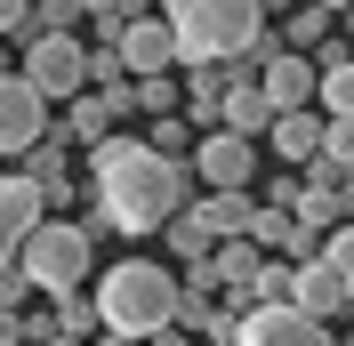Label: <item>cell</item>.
Here are the masks:
<instances>
[{"label":"cell","mask_w":354,"mask_h":346,"mask_svg":"<svg viewBox=\"0 0 354 346\" xmlns=\"http://www.w3.org/2000/svg\"><path fill=\"white\" fill-rule=\"evenodd\" d=\"M145 153H161V161H185V153H194V121H185V113H161L153 137H145Z\"/></svg>","instance_id":"cell-16"},{"label":"cell","mask_w":354,"mask_h":346,"mask_svg":"<svg viewBox=\"0 0 354 346\" xmlns=\"http://www.w3.org/2000/svg\"><path fill=\"white\" fill-rule=\"evenodd\" d=\"M145 346H201V338H185V330H161V338H145Z\"/></svg>","instance_id":"cell-21"},{"label":"cell","mask_w":354,"mask_h":346,"mask_svg":"<svg viewBox=\"0 0 354 346\" xmlns=\"http://www.w3.org/2000/svg\"><path fill=\"white\" fill-rule=\"evenodd\" d=\"M290 201H298V177L282 170V177H274V185H266V210H290Z\"/></svg>","instance_id":"cell-19"},{"label":"cell","mask_w":354,"mask_h":346,"mask_svg":"<svg viewBox=\"0 0 354 346\" xmlns=\"http://www.w3.org/2000/svg\"><path fill=\"white\" fill-rule=\"evenodd\" d=\"M57 129H65V145H97V137H113V121H105V105L81 89V97L65 105V121H57Z\"/></svg>","instance_id":"cell-14"},{"label":"cell","mask_w":354,"mask_h":346,"mask_svg":"<svg viewBox=\"0 0 354 346\" xmlns=\"http://www.w3.org/2000/svg\"><path fill=\"white\" fill-rule=\"evenodd\" d=\"M258 97H266V113H306L314 105V57L274 48V57L258 65Z\"/></svg>","instance_id":"cell-9"},{"label":"cell","mask_w":354,"mask_h":346,"mask_svg":"<svg viewBox=\"0 0 354 346\" xmlns=\"http://www.w3.org/2000/svg\"><path fill=\"white\" fill-rule=\"evenodd\" d=\"M81 33H73V41H24V65H17V81L32 89V97H41V105H73V97H81L88 89V73H81Z\"/></svg>","instance_id":"cell-5"},{"label":"cell","mask_w":354,"mask_h":346,"mask_svg":"<svg viewBox=\"0 0 354 346\" xmlns=\"http://www.w3.org/2000/svg\"><path fill=\"white\" fill-rule=\"evenodd\" d=\"M0 73H17V65H8V48H0Z\"/></svg>","instance_id":"cell-24"},{"label":"cell","mask_w":354,"mask_h":346,"mask_svg":"<svg viewBox=\"0 0 354 346\" xmlns=\"http://www.w3.org/2000/svg\"><path fill=\"white\" fill-rule=\"evenodd\" d=\"M137 89V113H153V121H161V113H177V81H169V73H153V81H129Z\"/></svg>","instance_id":"cell-17"},{"label":"cell","mask_w":354,"mask_h":346,"mask_svg":"<svg viewBox=\"0 0 354 346\" xmlns=\"http://www.w3.org/2000/svg\"><path fill=\"white\" fill-rule=\"evenodd\" d=\"M161 250H169V258H177V266H201V258H209V234H201L194 217L177 210V217H169V226H161ZM169 258H161V266H169Z\"/></svg>","instance_id":"cell-15"},{"label":"cell","mask_w":354,"mask_h":346,"mask_svg":"<svg viewBox=\"0 0 354 346\" xmlns=\"http://www.w3.org/2000/svg\"><path fill=\"white\" fill-rule=\"evenodd\" d=\"M97 346H137V338H105V330H97Z\"/></svg>","instance_id":"cell-23"},{"label":"cell","mask_w":354,"mask_h":346,"mask_svg":"<svg viewBox=\"0 0 354 346\" xmlns=\"http://www.w3.org/2000/svg\"><path fill=\"white\" fill-rule=\"evenodd\" d=\"M88 194H97V226L105 234H161L194 201V177H185V161L145 153V137L113 129L88 145Z\"/></svg>","instance_id":"cell-1"},{"label":"cell","mask_w":354,"mask_h":346,"mask_svg":"<svg viewBox=\"0 0 354 346\" xmlns=\"http://www.w3.org/2000/svg\"><path fill=\"white\" fill-rule=\"evenodd\" d=\"M314 8H322V17H330V24H338V17H346V8H354V0H314Z\"/></svg>","instance_id":"cell-22"},{"label":"cell","mask_w":354,"mask_h":346,"mask_svg":"<svg viewBox=\"0 0 354 346\" xmlns=\"http://www.w3.org/2000/svg\"><path fill=\"white\" fill-rule=\"evenodd\" d=\"M258 145H266V153H282V170L298 177V170L314 161V153H322V113H314V105H306V113H274Z\"/></svg>","instance_id":"cell-11"},{"label":"cell","mask_w":354,"mask_h":346,"mask_svg":"<svg viewBox=\"0 0 354 346\" xmlns=\"http://www.w3.org/2000/svg\"><path fill=\"white\" fill-rule=\"evenodd\" d=\"M185 177H201L209 194H250V177H258V145H242V137H225V129H201L194 153H185Z\"/></svg>","instance_id":"cell-6"},{"label":"cell","mask_w":354,"mask_h":346,"mask_svg":"<svg viewBox=\"0 0 354 346\" xmlns=\"http://www.w3.org/2000/svg\"><path fill=\"white\" fill-rule=\"evenodd\" d=\"M113 57H121V73L129 81H153V73H177V41H169V24L153 17V8H137L121 33H113Z\"/></svg>","instance_id":"cell-7"},{"label":"cell","mask_w":354,"mask_h":346,"mask_svg":"<svg viewBox=\"0 0 354 346\" xmlns=\"http://www.w3.org/2000/svg\"><path fill=\"white\" fill-rule=\"evenodd\" d=\"M41 194L24 185V177H0V266H17V250H24V234L41 226Z\"/></svg>","instance_id":"cell-12"},{"label":"cell","mask_w":354,"mask_h":346,"mask_svg":"<svg viewBox=\"0 0 354 346\" xmlns=\"http://www.w3.org/2000/svg\"><path fill=\"white\" fill-rule=\"evenodd\" d=\"M250 210H258V194H201V201H185V217L209 234V250H218V242H242Z\"/></svg>","instance_id":"cell-13"},{"label":"cell","mask_w":354,"mask_h":346,"mask_svg":"<svg viewBox=\"0 0 354 346\" xmlns=\"http://www.w3.org/2000/svg\"><path fill=\"white\" fill-rule=\"evenodd\" d=\"M17 24H24V0H0V41H8Z\"/></svg>","instance_id":"cell-20"},{"label":"cell","mask_w":354,"mask_h":346,"mask_svg":"<svg viewBox=\"0 0 354 346\" xmlns=\"http://www.w3.org/2000/svg\"><path fill=\"white\" fill-rule=\"evenodd\" d=\"M24 298H32V290H24V274H17V266H0V314H17Z\"/></svg>","instance_id":"cell-18"},{"label":"cell","mask_w":354,"mask_h":346,"mask_svg":"<svg viewBox=\"0 0 354 346\" xmlns=\"http://www.w3.org/2000/svg\"><path fill=\"white\" fill-rule=\"evenodd\" d=\"M153 17L169 24L177 65H234V57L266 33L258 0H161Z\"/></svg>","instance_id":"cell-3"},{"label":"cell","mask_w":354,"mask_h":346,"mask_svg":"<svg viewBox=\"0 0 354 346\" xmlns=\"http://www.w3.org/2000/svg\"><path fill=\"white\" fill-rule=\"evenodd\" d=\"M41 129H48V105L17 81V73H0V153H24Z\"/></svg>","instance_id":"cell-10"},{"label":"cell","mask_w":354,"mask_h":346,"mask_svg":"<svg viewBox=\"0 0 354 346\" xmlns=\"http://www.w3.org/2000/svg\"><path fill=\"white\" fill-rule=\"evenodd\" d=\"M234 346H330V330L306 322L298 306H250L234 322Z\"/></svg>","instance_id":"cell-8"},{"label":"cell","mask_w":354,"mask_h":346,"mask_svg":"<svg viewBox=\"0 0 354 346\" xmlns=\"http://www.w3.org/2000/svg\"><path fill=\"white\" fill-rule=\"evenodd\" d=\"M88 306H97V330L105 338H161V330L177 322V274L161 258H121L97 274V290H88Z\"/></svg>","instance_id":"cell-2"},{"label":"cell","mask_w":354,"mask_h":346,"mask_svg":"<svg viewBox=\"0 0 354 346\" xmlns=\"http://www.w3.org/2000/svg\"><path fill=\"white\" fill-rule=\"evenodd\" d=\"M88 266H97V234H88L81 217H41L17 250V274L32 298H73L88 290Z\"/></svg>","instance_id":"cell-4"}]
</instances>
